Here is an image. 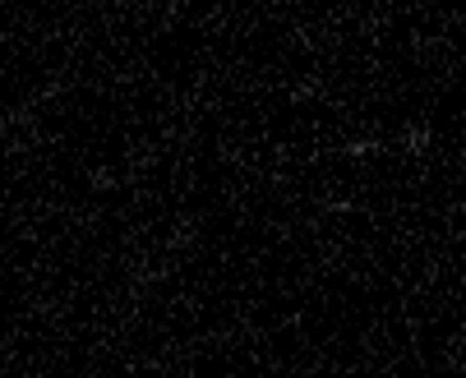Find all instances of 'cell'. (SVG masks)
<instances>
[{
	"label": "cell",
	"instance_id": "obj_2",
	"mask_svg": "<svg viewBox=\"0 0 466 378\" xmlns=\"http://www.w3.org/2000/svg\"><path fill=\"white\" fill-rule=\"evenodd\" d=\"M374 153H383L379 139H351V144H342V157H374Z\"/></svg>",
	"mask_w": 466,
	"mask_h": 378
},
{
	"label": "cell",
	"instance_id": "obj_1",
	"mask_svg": "<svg viewBox=\"0 0 466 378\" xmlns=\"http://www.w3.org/2000/svg\"><path fill=\"white\" fill-rule=\"evenodd\" d=\"M430 144H434V130H430V124H407L402 139H397V148L411 153V157H425V153H430Z\"/></svg>",
	"mask_w": 466,
	"mask_h": 378
},
{
	"label": "cell",
	"instance_id": "obj_3",
	"mask_svg": "<svg viewBox=\"0 0 466 378\" xmlns=\"http://www.w3.org/2000/svg\"><path fill=\"white\" fill-rule=\"evenodd\" d=\"M157 5H162V15H176V0H157Z\"/></svg>",
	"mask_w": 466,
	"mask_h": 378
}]
</instances>
